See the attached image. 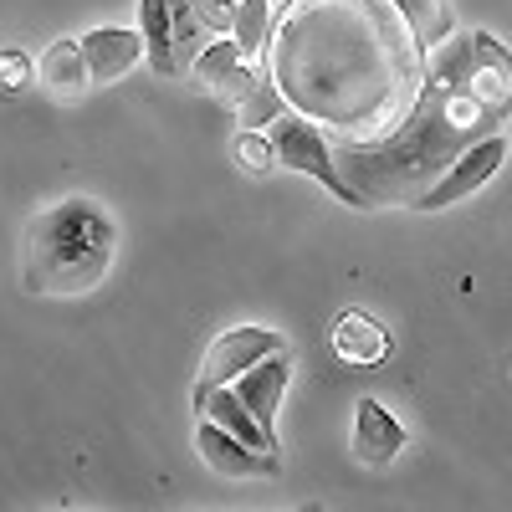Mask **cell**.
<instances>
[{"mask_svg": "<svg viewBox=\"0 0 512 512\" xmlns=\"http://www.w3.org/2000/svg\"><path fill=\"white\" fill-rule=\"evenodd\" d=\"M292 512H323V502H303V507H292Z\"/></svg>", "mask_w": 512, "mask_h": 512, "instance_id": "cell-18", "label": "cell"}, {"mask_svg": "<svg viewBox=\"0 0 512 512\" xmlns=\"http://www.w3.org/2000/svg\"><path fill=\"white\" fill-rule=\"evenodd\" d=\"M287 384H292V354L282 349V354H272V359H262L256 369H246L231 390L241 395V405L256 415V425L277 441V410H282V395H287ZM282 446V441H277Z\"/></svg>", "mask_w": 512, "mask_h": 512, "instance_id": "cell-13", "label": "cell"}, {"mask_svg": "<svg viewBox=\"0 0 512 512\" xmlns=\"http://www.w3.org/2000/svg\"><path fill=\"white\" fill-rule=\"evenodd\" d=\"M328 344H333L338 364H349V369H374V364L390 359L395 338H390V328H384L374 313L344 308V313L333 318V328H328Z\"/></svg>", "mask_w": 512, "mask_h": 512, "instance_id": "cell-12", "label": "cell"}, {"mask_svg": "<svg viewBox=\"0 0 512 512\" xmlns=\"http://www.w3.org/2000/svg\"><path fill=\"white\" fill-rule=\"evenodd\" d=\"M190 82L205 93V98H216L221 108H231V113H241L256 93H262V72H256V62L236 47L231 36H210L205 47H200V57L190 62Z\"/></svg>", "mask_w": 512, "mask_h": 512, "instance_id": "cell-6", "label": "cell"}, {"mask_svg": "<svg viewBox=\"0 0 512 512\" xmlns=\"http://www.w3.org/2000/svg\"><path fill=\"white\" fill-rule=\"evenodd\" d=\"M77 41H82V57H88V72H93L98 88H113V82H123L139 62H149L144 31H134V26H93Z\"/></svg>", "mask_w": 512, "mask_h": 512, "instance_id": "cell-9", "label": "cell"}, {"mask_svg": "<svg viewBox=\"0 0 512 512\" xmlns=\"http://www.w3.org/2000/svg\"><path fill=\"white\" fill-rule=\"evenodd\" d=\"M507 154H512V139H507V134H492V139L472 144L410 210H420V216H436V210H451V205H461V200L482 195V190L497 180V169L507 164Z\"/></svg>", "mask_w": 512, "mask_h": 512, "instance_id": "cell-7", "label": "cell"}, {"mask_svg": "<svg viewBox=\"0 0 512 512\" xmlns=\"http://www.w3.org/2000/svg\"><path fill=\"white\" fill-rule=\"evenodd\" d=\"M231 6H236V0H231ZM277 6H282V0H277Z\"/></svg>", "mask_w": 512, "mask_h": 512, "instance_id": "cell-20", "label": "cell"}, {"mask_svg": "<svg viewBox=\"0 0 512 512\" xmlns=\"http://www.w3.org/2000/svg\"><path fill=\"white\" fill-rule=\"evenodd\" d=\"M36 88V57H26L21 47H6L0 52V98H16Z\"/></svg>", "mask_w": 512, "mask_h": 512, "instance_id": "cell-17", "label": "cell"}, {"mask_svg": "<svg viewBox=\"0 0 512 512\" xmlns=\"http://www.w3.org/2000/svg\"><path fill=\"white\" fill-rule=\"evenodd\" d=\"M267 134H272V144H277V164L287 169V175H308V180H318L338 205H349V210H374L354 185H349V175L338 169V154H333V144H328V134L318 123H308L303 113H277L272 123H267Z\"/></svg>", "mask_w": 512, "mask_h": 512, "instance_id": "cell-3", "label": "cell"}, {"mask_svg": "<svg viewBox=\"0 0 512 512\" xmlns=\"http://www.w3.org/2000/svg\"><path fill=\"white\" fill-rule=\"evenodd\" d=\"M231 154H236V164L246 169L251 180H262V175H272V169H282L277 164V144H272L267 128H236Z\"/></svg>", "mask_w": 512, "mask_h": 512, "instance_id": "cell-16", "label": "cell"}, {"mask_svg": "<svg viewBox=\"0 0 512 512\" xmlns=\"http://www.w3.org/2000/svg\"><path fill=\"white\" fill-rule=\"evenodd\" d=\"M57 512H77V507H57Z\"/></svg>", "mask_w": 512, "mask_h": 512, "instance_id": "cell-19", "label": "cell"}, {"mask_svg": "<svg viewBox=\"0 0 512 512\" xmlns=\"http://www.w3.org/2000/svg\"><path fill=\"white\" fill-rule=\"evenodd\" d=\"M512 113V52L477 26L441 41V52L425 67L415 103L405 108L390 139H344L338 169L369 205H415L446 169L492 134Z\"/></svg>", "mask_w": 512, "mask_h": 512, "instance_id": "cell-1", "label": "cell"}, {"mask_svg": "<svg viewBox=\"0 0 512 512\" xmlns=\"http://www.w3.org/2000/svg\"><path fill=\"white\" fill-rule=\"evenodd\" d=\"M195 456L210 466L216 477H226V482H256V477H282V456H272V451H256V446H246L241 436H231L226 425H216V420H195Z\"/></svg>", "mask_w": 512, "mask_h": 512, "instance_id": "cell-8", "label": "cell"}, {"mask_svg": "<svg viewBox=\"0 0 512 512\" xmlns=\"http://www.w3.org/2000/svg\"><path fill=\"white\" fill-rule=\"evenodd\" d=\"M272 26H277V0H236L226 36L236 41L246 57H262L267 41H272Z\"/></svg>", "mask_w": 512, "mask_h": 512, "instance_id": "cell-15", "label": "cell"}, {"mask_svg": "<svg viewBox=\"0 0 512 512\" xmlns=\"http://www.w3.org/2000/svg\"><path fill=\"white\" fill-rule=\"evenodd\" d=\"M405 425L395 420V410H384L374 395H364L354 405V461L369 466V472H384V466H395L400 451H405Z\"/></svg>", "mask_w": 512, "mask_h": 512, "instance_id": "cell-10", "label": "cell"}, {"mask_svg": "<svg viewBox=\"0 0 512 512\" xmlns=\"http://www.w3.org/2000/svg\"><path fill=\"white\" fill-rule=\"evenodd\" d=\"M287 338L277 328H262V323H236L226 333L210 338V349L200 359V374H195V390L190 395H205V390H226V384H236L246 369H256L262 359L282 354Z\"/></svg>", "mask_w": 512, "mask_h": 512, "instance_id": "cell-5", "label": "cell"}, {"mask_svg": "<svg viewBox=\"0 0 512 512\" xmlns=\"http://www.w3.org/2000/svg\"><path fill=\"white\" fill-rule=\"evenodd\" d=\"M36 88L47 93L52 103H82L98 82H93V72H88V57H82V41L72 36H57V41H47V52L36 57Z\"/></svg>", "mask_w": 512, "mask_h": 512, "instance_id": "cell-11", "label": "cell"}, {"mask_svg": "<svg viewBox=\"0 0 512 512\" xmlns=\"http://www.w3.org/2000/svg\"><path fill=\"white\" fill-rule=\"evenodd\" d=\"M118 262V221L88 195H62L41 205L21 236V292L82 297L103 287Z\"/></svg>", "mask_w": 512, "mask_h": 512, "instance_id": "cell-2", "label": "cell"}, {"mask_svg": "<svg viewBox=\"0 0 512 512\" xmlns=\"http://www.w3.org/2000/svg\"><path fill=\"white\" fill-rule=\"evenodd\" d=\"M190 405H195V415H205V420H216V425H226V431L231 436H241L246 446H256V451H282L267 431H262V425H256V415L241 405V395L231 390V384H226V390H205V395H190Z\"/></svg>", "mask_w": 512, "mask_h": 512, "instance_id": "cell-14", "label": "cell"}, {"mask_svg": "<svg viewBox=\"0 0 512 512\" xmlns=\"http://www.w3.org/2000/svg\"><path fill=\"white\" fill-rule=\"evenodd\" d=\"M139 31L149 47V67L169 82L190 72V62L200 57L205 36H210L190 0H139Z\"/></svg>", "mask_w": 512, "mask_h": 512, "instance_id": "cell-4", "label": "cell"}]
</instances>
